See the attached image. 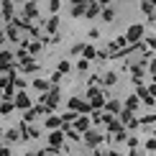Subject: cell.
I'll use <instances>...</instances> for the list:
<instances>
[{"label":"cell","instance_id":"obj_18","mask_svg":"<svg viewBox=\"0 0 156 156\" xmlns=\"http://www.w3.org/2000/svg\"><path fill=\"white\" fill-rule=\"evenodd\" d=\"M141 123H144V126H146V123H148V126H151V123H156V115H146V118L141 120Z\"/></svg>","mask_w":156,"mask_h":156},{"label":"cell","instance_id":"obj_6","mask_svg":"<svg viewBox=\"0 0 156 156\" xmlns=\"http://www.w3.org/2000/svg\"><path fill=\"white\" fill-rule=\"evenodd\" d=\"M105 113H113V115L120 113V102H118V100H108V102H105Z\"/></svg>","mask_w":156,"mask_h":156},{"label":"cell","instance_id":"obj_10","mask_svg":"<svg viewBox=\"0 0 156 156\" xmlns=\"http://www.w3.org/2000/svg\"><path fill=\"white\" fill-rule=\"evenodd\" d=\"M102 84H108V87H113V84H115V74H113V72L102 74Z\"/></svg>","mask_w":156,"mask_h":156},{"label":"cell","instance_id":"obj_15","mask_svg":"<svg viewBox=\"0 0 156 156\" xmlns=\"http://www.w3.org/2000/svg\"><path fill=\"white\" fill-rule=\"evenodd\" d=\"M59 5H62L59 0H51V3H49V10H51V13H56V10H59Z\"/></svg>","mask_w":156,"mask_h":156},{"label":"cell","instance_id":"obj_22","mask_svg":"<svg viewBox=\"0 0 156 156\" xmlns=\"http://www.w3.org/2000/svg\"><path fill=\"white\" fill-rule=\"evenodd\" d=\"M100 5H110V3H115V0H97Z\"/></svg>","mask_w":156,"mask_h":156},{"label":"cell","instance_id":"obj_4","mask_svg":"<svg viewBox=\"0 0 156 156\" xmlns=\"http://www.w3.org/2000/svg\"><path fill=\"white\" fill-rule=\"evenodd\" d=\"M87 128H90V120H87V118H77V120H74V131H77V133H84Z\"/></svg>","mask_w":156,"mask_h":156},{"label":"cell","instance_id":"obj_12","mask_svg":"<svg viewBox=\"0 0 156 156\" xmlns=\"http://www.w3.org/2000/svg\"><path fill=\"white\" fill-rule=\"evenodd\" d=\"M69 69H72V64H69L67 59H64V62H59V74H67Z\"/></svg>","mask_w":156,"mask_h":156},{"label":"cell","instance_id":"obj_17","mask_svg":"<svg viewBox=\"0 0 156 156\" xmlns=\"http://www.w3.org/2000/svg\"><path fill=\"white\" fill-rule=\"evenodd\" d=\"M56 26H59V21H56V18H51V21H49V26H46V28H49V31H56Z\"/></svg>","mask_w":156,"mask_h":156},{"label":"cell","instance_id":"obj_8","mask_svg":"<svg viewBox=\"0 0 156 156\" xmlns=\"http://www.w3.org/2000/svg\"><path fill=\"white\" fill-rule=\"evenodd\" d=\"M51 146H62V141H64V133L62 131H56V133H51Z\"/></svg>","mask_w":156,"mask_h":156},{"label":"cell","instance_id":"obj_1","mask_svg":"<svg viewBox=\"0 0 156 156\" xmlns=\"http://www.w3.org/2000/svg\"><path fill=\"white\" fill-rule=\"evenodd\" d=\"M69 108L74 110V113H92V105H90L87 100H77V97H72V100H69Z\"/></svg>","mask_w":156,"mask_h":156},{"label":"cell","instance_id":"obj_9","mask_svg":"<svg viewBox=\"0 0 156 156\" xmlns=\"http://www.w3.org/2000/svg\"><path fill=\"white\" fill-rule=\"evenodd\" d=\"M82 51H84V59H95V56H97V49L95 46H84Z\"/></svg>","mask_w":156,"mask_h":156},{"label":"cell","instance_id":"obj_11","mask_svg":"<svg viewBox=\"0 0 156 156\" xmlns=\"http://www.w3.org/2000/svg\"><path fill=\"white\" fill-rule=\"evenodd\" d=\"M77 69H80V72L84 74V72L90 69V59H80V62H77Z\"/></svg>","mask_w":156,"mask_h":156},{"label":"cell","instance_id":"obj_21","mask_svg":"<svg viewBox=\"0 0 156 156\" xmlns=\"http://www.w3.org/2000/svg\"><path fill=\"white\" fill-rule=\"evenodd\" d=\"M146 46H151V49L156 51V38H148V41H146Z\"/></svg>","mask_w":156,"mask_h":156},{"label":"cell","instance_id":"obj_5","mask_svg":"<svg viewBox=\"0 0 156 156\" xmlns=\"http://www.w3.org/2000/svg\"><path fill=\"white\" fill-rule=\"evenodd\" d=\"M100 16H102V21H113V18H115V10L113 8H110V5H102V10H100Z\"/></svg>","mask_w":156,"mask_h":156},{"label":"cell","instance_id":"obj_14","mask_svg":"<svg viewBox=\"0 0 156 156\" xmlns=\"http://www.w3.org/2000/svg\"><path fill=\"white\" fill-rule=\"evenodd\" d=\"M146 151H156V138H148L146 141Z\"/></svg>","mask_w":156,"mask_h":156},{"label":"cell","instance_id":"obj_2","mask_svg":"<svg viewBox=\"0 0 156 156\" xmlns=\"http://www.w3.org/2000/svg\"><path fill=\"white\" fill-rule=\"evenodd\" d=\"M141 36H144V26H131V28L126 31V41L128 44H136V41H141Z\"/></svg>","mask_w":156,"mask_h":156},{"label":"cell","instance_id":"obj_19","mask_svg":"<svg viewBox=\"0 0 156 156\" xmlns=\"http://www.w3.org/2000/svg\"><path fill=\"white\" fill-rule=\"evenodd\" d=\"M36 87H38V90H46V87H49V84H46V82H44V80H36Z\"/></svg>","mask_w":156,"mask_h":156},{"label":"cell","instance_id":"obj_3","mask_svg":"<svg viewBox=\"0 0 156 156\" xmlns=\"http://www.w3.org/2000/svg\"><path fill=\"white\" fill-rule=\"evenodd\" d=\"M82 136H84V144H90V146H97V144H102V136L97 133V131H90V128H87V131H84Z\"/></svg>","mask_w":156,"mask_h":156},{"label":"cell","instance_id":"obj_7","mask_svg":"<svg viewBox=\"0 0 156 156\" xmlns=\"http://www.w3.org/2000/svg\"><path fill=\"white\" fill-rule=\"evenodd\" d=\"M136 108H138V95H133V97H128V100H126V110H131V113H133Z\"/></svg>","mask_w":156,"mask_h":156},{"label":"cell","instance_id":"obj_16","mask_svg":"<svg viewBox=\"0 0 156 156\" xmlns=\"http://www.w3.org/2000/svg\"><path fill=\"white\" fill-rule=\"evenodd\" d=\"M18 105H21V108H28V97L21 95V97H18Z\"/></svg>","mask_w":156,"mask_h":156},{"label":"cell","instance_id":"obj_13","mask_svg":"<svg viewBox=\"0 0 156 156\" xmlns=\"http://www.w3.org/2000/svg\"><path fill=\"white\" fill-rule=\"evenodd\" d=\"M56 126H62V118H49L46 120V128H56Z\"/></svg>","mask_w":156,"mask_h":156},{"label":"cell","instance_id":"obj_20","mask_svg":"<svg viewBox=\"0 0 156 156\" xmlns=\"http://www.w3.org/2000/svg\"><path fill=\"white\" fill-rule=\"evenodd\" d=\"M82 49H84L82 44H77V46H72V54H82Z\"/></svg>","mask_w":156,"mask_h":156}]
</instances>
